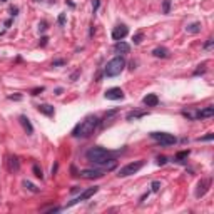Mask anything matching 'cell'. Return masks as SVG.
<instances>
[{
    "label": "cell",
    "instance_id": "1",
    "mask_svg": "<svg viewBox=\"0 0 214 214\" xmlns=\"http://www.w3.org/2000/svg\"><path fill=\"white\" fill-rule=\"evenodd\" d=\"M100 124L99 117H95V115H89L87 119H84L80 124L75 126V129L72 131V134L75 137H89V135H92L94 131L97 129V126Z\"/></svg>",
    "mask_w": 214,
    "mask_h": 214
},
{
    "label": "cell",
    "instance_id": "2",
    "mask_svg": "<svg viewBox=\"0 0 214 214\" xmlns=\"http://www.w3.org/2000/svg\"><path fill=\"white\" fill-rule=\"evenodd\" d=\"M109 156H110V152L104 147H92L85 152L87 160H90L94 164H106L109 160Z\"/></svg>",
    "mask_w": 214,
    "mask_h": 214
},
{
    "label": "cell",
    "instance_id": "3",
    "mask_svg": "<svg viewBox=\"0 0 214 214\" xmlns=\"http://www.w3.org/2000/svg\"><path fill=\"white\" fill-rule=\"evenodd\" d=\"M124 67H126V60H124V57L117 55V57H114V59H110L109 62H107L104 72H106L107 77H115V75H119V74L124 70Z\"/></svg>",
    "mask_w": 214,
    "mask_h": 214
},
{
    "label": "cell",
    "instance_id": "4",
    "mask_svg": "<svg viewBox=\"0 0 214 214\" xmlns=\"http://www.w3.org/2000/svg\"><path fill=\"white\" fill-rule=\"evenodd\" d=\"M151 137L156 142H159L160 146H172V144L177 142V139L172 134H167V132H151Z\"/></svg>",
    "mask_w": 214,
    "mask_h": 214
},
{
    "label": "cell",
    "instance_id": "5",
    "mask_svg": "<svg viewBox=\"0 0 214 214\" xmlns=\"http://www.w3.org/2000/svg\"><path fill=\"white\" fill-rule=\"evenodd\" d=\"M142 166H144V160H135V162H131V164H127V166H124L122 169H120V171H119V176H120V177H127V176H131V174H135Z\"/></svg>",
    "mask_w": 214,
    "mask_h": 214
},
{
    "label": "cell",
    "instance_id": "6",
    "mask_svg": "<svg viewBox=\"0 0 214 214\" xmlns=\"http://www.w3.org/2000/svg\"><path fill=\"white\" fill-rule=\"evenodd\" d=\"M99 191V186H94V187H89V189H85L84 192L80 194L79 197H75L74 201H70L69 204H67V207H70V206H74V204H77V202H80V201H87L89 197H92L94 194Z\"/></svg>",
    "mask_w": 214,
    "mask_h": 214
},
{
    "label": "cell",
    "instance_id": "7",
    "mask_svg": "<svg viewBox=\"0 0 214 214\" xmlns=\"http://www.w3.org/2000/svg\"><path fill=\"white\" fill-rule=\"evenodd\" d=\"M104 97L107 100H122L124 99V90L119 89V87H112V89H107Z\"/></svg>",
    "mask_w": 214,
    "mask_h": 214
},
{
    "label": "cell",
    "instance_id": "8",
    "mask_svg": "<svg viewBox=\"0 0 214 214\" xmlns=\"http://www.w3.org/2000/svg\"><path fill=\"white\" fill-rule=\"evenodd\" d=\"M209 186H211V179H201L199 182H197L196 197H202V196H206V192L209 191Z\"/></svg>",
    "mask_w": 214,
    "mask_h": 214
},
{
    "label": "cell",
    "instance_id": "9",
    "mask_svg": "<svg viewBox=\"0 0 214 214\" xmlns=\"http://www.w3.org/2000/svg\"><path fill=\"white\" fill-rule=\"evenodd\" d=\"M79 176L84 177V179H99L104 174H102V171H99V169H84V171L79 172Z\"/></svg>",
    "mask_w": 214,
    "mask_h": 214
},
{
    "label": "cell",
    "instance_id": "10",
    "mask_svg": "<svg viewBox=\"0 0 214 214\" xmlns=\"http://www.w3.org/2000/svg\"><path fill=\"white\" fill-rule=\"evenodd\" d=\"M127 33H129V28H127L124 24H120V25H117V27H115V28L112 30V39L119 42V40H122L124 37H126Z\"/></svg>",
    "mask_w": 214,
    "mask_h": 214
},
{
    "label": "cell",
    "instance_id": "11",
    "mask_svg": "<svg viewBox=\"0 0 214 214\" xmlns=\"http://www.w3.org/2000/svg\"><path fill=\"white\" fill-rule=\"evenodd\" d=\"M214 115V107L213 106H207L204 109H201L194 114V119H206V117H213Z\"/></svg>",
    "mask_w": 214,
    "mask_h": 214
},
{
    "label": "cell",
    "instance_id": "12",
    "mask_svg": "<svg viewBox=\"0 0 214 214\" xmlns=\"http://www.w3.org/2000/svg\"><path fill=\"white\" fill-rule=\"evenodd\" d=\"M8 171L10 172H19L20 171V160L17 156H10L8 157Z\"/></svg>",
    "mask_w": 214,
    "mask_h": 214
},
{
    "label": "cell",
    "instance_id": "13",
    "mask_svg": "<svg viewBox=\"0 0 214 214\" xmlns=\"http://www.w3.org/2000/svg\"><path fill=\"white\" fill-rule=\"evenodd\" d=\"M142 102H144L147 107H156L159 104V97H157L156 94H147L146 97L142 99Z\"/></svg>",
    "mask_w": 214,
    "mask_h": 214
},
{
    "label": "cell",
    "instance_id": "14",
    "mask_svg": "<svg viewBox=\"0 0 214 214\" xmlns=\"http://www.w3.org/2000/svg\"><path fill=\"white\" fill-rule=\"evenodd\" d=\"M114 50L117 54H129V50H131V45L129 44H126V42H122V40H119V42H115V45H114Z\"/></svg>",
    "mask_w": 214,
    "mask_h": 214
},
{
    "label": "cell",
    "instance_id": "15",
    "mask_svg": "<svg viewBox=\"0 0 214 214\" xmlns=\"http://www.w3.org/2000/svg\"><path fill=\"white\" fill-rule=\"evenodd\" d=\"M37 110H39L40 114L47 115V117H52L54 115V107L49 106V104H40V106H37Z\"/></svg>",
    "mask_w": 214,
    "mask_h": 214
},
{
    "label": "cell",
    "instance_id": "16",
    "mask_svg": "<svg viewBox=\"0 0 214 214\" xmlns=\"http://www.w3.org/2000/svg\"><path fill=\"white\" fill-rule=\"evenodd\" d=\"M147 112L146 110H131V112H127L126 119L127 120H134V119H140V117H146Z\"/></svg>",
    "mask_w": 214,
    "mask_h": 214
},
{
    "label": "cell",
    "instance_id": "17",
    "mask_svg": "<svg viewBox=\"0 0 214 214\" xmlns=\"http://www.w3.org/2000/svg\"><path fill=\"white\" fill-rule=\"evenodd\" d=\"M152 55L154 57H159V59H167L169 57V50L166 47H157V49L152 50Z\"/></svg>",
    "mask_w": 214,
    "mask_h": 214
},
{
    "label": "cell",
    "instance_id": "18",
    "mask_svg": "<svg viewBox=\"0 0 214 214\" xmlns=\"http://www.w3.org/2000/svg\"><path fill=\"white\" fill-rule=\"evenodd\" d=\"M19 120H20V124L24 126V129L27 131V134H32V132H33V127H32V124H30V120L27 119L25 115H20V117H19Z\"/></svg>",
    "mask_w": 214,
    "mask_h": 214
},
{
    "label": "cell",
    "instance_id": "19",
    "mask_svg": "<svg viewBox=\"0 0 214 214\" xmlns=\"http://www.w3.org/2000/svg\"><path fill=\"white\" fill-rule=\"evenodd\" d=\"M187 33H199L201 32V22H194V24H189L186 27Z\"/></svg>",
    "mask_w": 214,
    "mask_h": 214
},
{
    "label": "cell",
    "instance_id": "20",
    "mask_svg": "<svg viewBox=\"0 0 214 214\" xmlns=\"http://www.w3.org/2000/svg\"><path fill=\"white\" fill-rule=\"evenodd\" d=\"M22 184H24V187H25V189H28L30 192H33V194L40 192V187H37V186H35V184H32L30 181H24Z\"/></svg>",
    "mask_w": 214,
    "mask_h": 214
},
{
    "label": "cell",
    "instance_id": "21",
    "mask_svg": "<svg viewBox=\"0 0 214 214\" xmlns=\"http://www.w3.org/2000/svg\"><path fill=\"white\" fill-rule=\"evenodd\" d=\"M189 154H191V151H181V152L176 154L174 160H176V162H184V159H187V157H189Z\"/></svg>",
    "mask_w": 214,
    "mask_h": 214
},
{
    "label": "cell",
    "instance_id": "22",
    "mask_svg": "<svg viewBox=\"0 0 214 214\" xmlns=\"http://www.w3.org/2000/svg\"><path fill=\"white\" fill-rule=\"evenodd\" d=\"M32 171H33V174H35V177H39V179H44V172H42V169L39 167V164H33Z\"/></svg>",
    "mask_w": 214,
    "mask_h": 214
},
{
    "label": "cell",
    "instance_id": "23",
    "mask_svg": "<svg viewBox=\"0 0 214 214\" xmlns=\"http://www.w3.org/2000/svg\"><path fill=\"white\" fill-rule=\"evenodd\" d=\"M162 12L164 13L171 12V0H164V2H162Z\"/></svg>",
    "mask_w": 214,
    "mask_h": 214
},
{
    "label": "cell",
    "instance_id": "24",
    "mask_svg": "<svg viewBox=\"0 0 214 214\" xmlns=\"http://www.w3.org/2000/svg\"><path fill=\"white\" fill-rule=\"evenodd\" d=\"M142 39H144V33L142 32H139V33H135V35H134V44H135V45H139L140 42H142Z\"/></svg>",
    "mask_w": 214,
    "mask_h": 214
},
{
    "label": "cell",
    "instance_id": "25",
    "mask_svg": "<svg viewBox=\"0 0 214 214\" xmlns=\"http://www.w3.org/2000/svg\"><path fill=\"white\" fill-rule=\"evenodd\" d=\"M151 187H152V192H159V189H160V182H159V181H152Z\"/></svg>",
    "mask_w": 214,
    "mask_h": 214
},
{
    "label": "cell",
    "instance_id": "26",
    "mask_svg": "<svg viewBox=\"0 0 214 214\" xmlns=\"http://www.w3.org/2000/svg\"><path fill=\"white\" fill-rule=\"evenodd\" d=\"M57 24H59L60 27L65 25V13H60V15H59V19H57Z\"/></svg>",
    "mask_w": 214,
    "mask_h": 214
},
{
    "label": "cell",
    "instance_id": "27",
    "mask_svg": "<svg viewBox=\"0 0 214 214\" xmlns=\"http://www.w3.org/2000/svg\"><path fill=\"white\" fill-rule=\"evenodd\" d=\"M52 65H54V67H60V65H65V60H64V59L54 60V62H52Z\"/></svg>",
    "mask_w": 214,
    "mask_h": 214
},
{
    "label": "cell",
    "instance_id": "28",
    "mask_svg": "<svg viewBox=\"0 0 214 214\" xmlns=\"http://www.w3.org/2000/svg\"><path fill=\"white\" fill-rule=\"evenodd\" d=\"M166 162H167V157H166V156H159V157H157V164H159V166H164Z\"/></svg>",
    "mask_w": 214,
    "mask_h": 214
},
{
    "label": "cell",
    "instance_id": "29",
    "mask_svg": "<svg viewBox=\"0 0 214 214\" xmlns=\"http://www.w3.org/2000/svg\"><path fill=\"white\" fill-rule=\"evenodd\" d=\"M213 45H214V39H207V42H206V44H204L202 47H204V49L207 50V49H211Z\"/></svg>",
    "mask_w": 214,
    "mask_h": 214
},
{
    "label": "cell",
    "instance_id": "30",
    "mask_svg": "<svg viewBox=\"0 0 214 214\" xmlns=\"http://www.w3.org/2000/svg\"><path fill=\"white\" fill-rule=\"evenodd\" d=\"M62 211V207H49V209H44V213H59Z\"/></svg>",
    "mask_w": 214,
    "mask_h": 214
},
{
    "label": "cell",
    "instance_id": "31",
    "mask_svg": "<svg viewBox=\"0 0 214 214\" xmlns=\"http://www.w3.org/2000/svg\"><path fill=\"white\" fill-rule=\"evenodd\" d=\"M99 5H100V0H92V10H94V13L97 12Z\"/></svg>",
    "mask_w": 214,
    "mask_h": 214
},
{
    "label": "cell",
    "instance_id": "32",
    "mask_svg": "<svg viewBox=\"0 0 214 214\" xmlns=\"http://www.w3.org/2000/svg\"><path fill=\"white\" fill-rule=\"evenodd\" d=\"M213 139H214V134H207V135H204V137H199L197 140L201 142V140H213Z\"/></svg>",
    "mask_w": 214,
    "mask_h": 214
},
{
    "label": "cell",
    "instance_id": "33",
    "mask_svg": "<svg viewBox=\"0 0 214 214\" xmlns=\"http://www.w3.org/2000/svg\"><path fill=\"white\" fill-rule=\"evenodd\" d=\"M44 90H45L44 87H37V89H33V90H32V95H39V94L44 92Z\"/></svg>",
    "mask_w": 214,
    "mask_h": 214
},
{
    "label": "cell",
    "instance_id": "34",
    "mask_svg": "<svg viewBox=\"0 0 214 214\" xmlns=\"http://www.w3.org/2000/svg\"><path fill=\"white\" fill-rule=\"evenodd\" d=\"M115 114H117V110H110V112H107V114H106V117H104V119H106V120H109L110 117H114Z\"/></svg>",
    "mask_w": 214,
    "mask_h": 214
},
{
    "label": "cell",
    "instance_id": "35",
    "mask_svg": "<svg viewBox=\"0 0 214 214\" xmlns=\"http://www.w3.org/2000/svg\"><path fill=\"white\" fill-rule=\"evenodd\" d=\"M199 67H201V69H197V70L194 72V75H199V74H202V72H204V70H206V69H204V67H206V65H204V64H202V65H199Z\"/></svg>",
    "mask_w": 214,
    "mask_h": 214
},
{
    "label": "cell",
    "instance_id": "36",
    "mask_svg": "<svg viewBox=\"0 0 214 214\" xmlns=\"http://www.w3.org/2000/svg\"><path fill=\"white\" fill-rule=\"evenodd\" d=\"M8 99L10 100H20L22 99V95H19V94H17V95H8Z\"/></svg>",
    "mask_w": 214,
    "mask_h": 214
},
{
    "label": "cell",
    "instance_id": "37",
    "mask_svg": "<svg viewBox=\"0 0 214 214\" xmlns=\"http://www.w3.org/2000/svg\"><path fill=\"white\" fill-rule=\"evenodd\" d=\"M10 12H12V15L15 17V15L19 13V8H17V7H12V8H10Z\"/></svg>",
    "mask_w": 214,
    "mask_h": 214
},
{
    "label": "cell",
    "instance_id": "38",
    "mask_svg": "<svg viewBox=\"0 0 214 214\" xmlns=\"http://www.w3.org/2000/svg\"><path fill=\"white\" fill-rule=\"evenodd\" d=\"M47 40H49L47 37H42V39H40V45H42V47H44V45H47Z\"/></svg>",
    "mask_w": 214,
    "mask_h": 214
},
{
    "label": "cell",
    "instance_id": "39",
    "mask_svg": "<svg viewBox=\"0 0 214 214\" xmlns=\"http://www.w3.org/2000/svg\"><path fill=\"white\" fill-rule=\"evenodd\" d=\"M57 167H59V164H54V167H52V176L57 172Z\"/></svg>",
    "mask_w": 214,
    "mask_h": 214
},
{
    "label": "cell",
    "instance_id": "40",
    "mask_svg": "<svg viewBox=\"0 0 214 214\" xmlns=\"http://www.w3.org/2000/svg\"><path fill=\"white\" fill-rule=\"evenodd\" d=\"M47 28V24L45 22H42V24H40V30H45Z\"/></svg>",
    "mask_w": 214,
    "mask_h": 214
},
{
    "label": "cell",
    "instance_id": "41",
    "mask_svg": "<svg viewBox=\"0 0 214 214\" xmlns=\"http://www.w3.org/2000/svg\"><path fill=\"white\" fill-rule=\"evenodd\" d=\"M33 2H40V0H33Z\"/></svg>",
    "mask_w": 214,
    "mask_h": 214
},
{
    "label": "cell",
    "instance_id": "42",
    "mask_svg": "<svg viewBox=\"0 0 214 214\" xmlns=\"http://www.w3.org/2000/svg\"><path fill=\"white\" fill-rule=\"evenodd\" d=\"M2 2H7V0H2Z\"/></svg>",
    "mask_w": 214,
    "mask_h": 214
}]
</instances>
